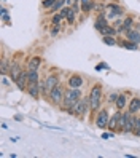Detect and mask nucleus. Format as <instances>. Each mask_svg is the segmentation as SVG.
Masks as SVG:
<instances>
[{
    "instance_id": "obj_8",
    "label": "nucleus",
    "mask_w": 140,
    "mask_h": 158,
    "mask_svg": "<svg viewBox=\"0 0 140 158\" xmlns=\"http://www.w3.org/2000/svg\"><path fill=\"white\" fill-rule=\"evenodd\" d=\"M121 112L123 110H115L113 112V115L110 117V120H108V126H107V129H110V131H118V125H119V118H121Z\"/></svg>"
},
{
    "instance_id": "obj_31",
    "label": "nucleus",
    "mask_w": 140,
    "mask_h": 158,
    "mask_svg": "<svg viewBox=\"0 0 140 158\" xmlns=\"http://www.w3.org/2000/svg\"><path fill=\"white\" fill-rule=\"evenodd\" d=\"M58 32H59V26H54V27H53V31H51V35L56 37V35H58Z\"/></svg>"
},
{
    "instance_id": "obj_27",
    "label": "nucleus",
    "mask_w": 140,
    "mask_h": 158,
    "mask_svg": "<svg viewBox=\"0 0 140 158\" xmlns=\"http://www.w3.org/2000/svg\"><path fill=\"white\" fill-rule=\"evenodd\" d=\"M69 13H70V8L69 6H64V8H61V10H59V15H61L62 19H65V18L69 16Z\"/></svg>"
},
{
    "instance_id": "obj_4",
    "label": "nucleus",
    "mask_w": 140,
    "mask_h": 158,
    "mask_svg": "<svg viewBox=\"0 0 140 158\" xmlns=\"http://www.w3.org/2000/svg\"><path fill=\"white\" fill-rule=\"evenodd\" d=\"M64 96H65V86L62 85V83H59L58 86H54L51 91H50V102L53 106H58L61 107L62 102H64Z\"/></svg>"
},
{
    "instance_id": "obj_9",
    "label": "nucleus",
    "mask_w": 140,
    "mask_h": 158,
    "mask_svg": "<svg viewBox=\"0 0 140 158\" xmlns=\"http://www.w3.org/2000/svg\"><path fill=\"white\" fill-rule=\"evenodd\" d=\"M26 93H27V94H29L32 99H35V101H38V99L42 98V93H40V85H38V83H29V85H27Z\"/></svg>"
},
{
    "instance_id": "obj_32",
    "label": "nucleus",
    "mask_w": 140,
    "mask_h": 158,
    "mask_svg": "<svg viewBox=\"0 0 140 158\" xmlns=\"http://www.w3.org/2000/svg\"><path fill=\"white\" fill-rule=\"evenodd\" d=\"M100 69H108V66H107V64H97L96 70H100Z\"/></svg>"
},
{
    "instance_id": "obj_17",
    "label": "nucleus",
    "mask_w": 140,
    "mask_h": 158,
    "mask_svg": "<svg viewBox=\"0 0 140 158\" xmlns=\"http://www.w3.org/2000/svg\"><path fill=\"white\" fill-rule=\"evenodd\" d=\"M99 32L102 34V35H111V37H115L116 34H118V31L115 29V27L113 26H104V27H102V29H99Z\"/></svg>"
},
{
    "instance_id": "obj_33",
    "label": "nucleus",
    "mask_w": 140,
    "mask_h": 158,
    "mask_svg": "<svg viewBox=\"0 0 140 158\" xmlns=\"http://www.w3.org/2000/svg\"><path fill=\"white\" fill-rule=\"evenodd\" d=\"M2 83H3V86H8V85H10V81L6 80V77H3V78H2Z\"/></svg>"
},
{
    "instance_id": "obj_30",
    "label": "nucleus",
    "mask_w": 140,
    "mask_h": 158,
    "mask_svg": "<svg viewBox=\"0 0 140 158\" xmlns=\"http://www.w3.org/2000/svg\"><path fill=\"white\" fill-rule=\"evenodd\" d=\"M75 16H77V13L70 8V13H69V16H67V23H69V24H73V21H75Z\"/></svg>"
},
{
    "instance_id": "obj_25",
    "label": "nucleus",
    "mask_w": 140,
    "mask_h": 158,
    "mask_svg": "<svg viewBox=\"0 0 140 158\" xmlns=\"http://www.w3.org/2000/svg\"><path fill=\"white\" fill-rule=\"evenodd\" d=\"M67 3V0H58V2L54 3V6L51 8V13H56V11H59L61 8H64V5Z\"/></svg>"
},
{
    "instance_id": "obj_26",
    "label": "nucleus",
    "mask_w": 140,
    "mask_h": 158,
    "mask_svg": "<svg viewBox=\"0 0 140 158\" xmlns=\"http://www.w3.org/2000/svg\"><path fill=\"white\" fill-rule=\"evenodd\" d=\"M118 96H119V93H118V91L110 93V96H108V99H107V104H108V106L115 104V102H116V99H118Z\"/></svg>"
},
{
    "instance_id": "obj_19",
    "label": "nucleus",
    "mask_w": 140,
    "mask_h": 158,
    "mask_svg": "<svg viewBox=\"0 0 140 158\" xmlns=\"http://www.w3.org/2000/svg\"><path fill=\"white\" fill-rule=\"evenodd\" d=\"M108 24V21L105 19V15L104 13H100V16L97 18V19H96V24H94V27H96V29L99 31V29H102V27H104V26H107Z\"/></svg>"
},
{
    "instance_id": "obj_16",
    "label": "nucleus",
    "mask_w": 140,
    "mask_h": 158,
    "mask_svg": "<svg viewBox=\"0 0 140 158\" xmlns=\"http://www.w3.org/2000/svg\"><path fill=\"white\" fill-rule=\"evenodd\" d=\"M107 11H110V13H108V16L115 19L116 16H121V15H123V8H121L119 5L111 3V5H108V6H107Z\"/></svg>"
},
{
    "instance_id": "obj_12",
    "label": "nucleus",
    "mask_w": 140,
    "mask_h": 158,
    "mask_svg": "<svg viewBox=\"0 0 140 158\" xmlns=\"http://www.w3.org/2000/svg\"><path fill=\"white\" fill-rule=\"evenodd\" d=\"M127 110L130 114L137 115L140 112V96H134L129 99V104H127Z\"/></svg>"
},
{
    "instance_id": "obj_11",
    "label": "nucleus",
    "mask_w": 140,
    "mask_h": 158,
    "mask_svg": "<svg viewBox=\"0 0 140 158\" xmlns=\"http://www.w3.org/2000/svg\"><path fill=\"white\" fill-rule=\"evenodd\" d=\"M83 85H85V78L81 75H77V73L70 75L67 80V86H70V88H81Z\"/></svg>"
},
{
    "instance_id": "obj_24",
    "label": "nucleus",
    "mask_w": 140,
    "mask_h": 158,
    "mask_svg": "<svg viewBox=\"0 0 140 158\" xmlns=\"http://www.w3.org/2000/svg\"><path fill=\"white\" fill-rule=\"evenodd\" d=\"M102 40H104V43L108 45V46H115L118 43L116 39H115V37H111V35H104V37H102Z\"/></svg>"
},
{
    "instance_id": "obj_21",
    "label": "nucleus",
    "mask_w": 140,
    "mask_h": 158,
    "mask_svg": "<svg viewBox=\"0 0 140 158\" xmlns=\"http://www.w3.org/2000/svg\"><path fill=\"white\" fill-rule=\"evenodd\" d=\"M121 46H123L124 50H138V43H134V42H130V40H126V42H123V43H119Z\"/></svg>"
},
{
    "instance_id": "obj_20",
    "label": "nucleus",
    "mask_w": 140,
    "mask_h": 158,
    "mask_svg": "<svg viewBox=\"0 0 140 158\" xmlns=\"http://www.w3.org/2000/svg\"><path fill=\"white\" fill-rule=\"evenodd\" d=\"M10 67H11V62H8V59H2V64H0V72L3 73V75H8V72H10Z\"/></svg>"
},
{
    "instance_id": "obj_6",
    "label": "nucleus",
    "mask_w": 140,
    "mask_h": 158,
    "mask_svg": "<svg viewBox=\"0 0 140 158\" xmlns=\"http://www.w3.org/2000/svg\"><path fill=\"white\" fill-rule=\"evenodd\" d=\"M45 85H46V88H48L50 91L54 88V86H58L59 83H61V75L58 72H51V73H48V75H45Z\"/></svg>"
},
{
    "instance_id": "obj_34",
    "label": "nucleus",
    "mask_w": 140,
    "mask_h": 158,
    "mask_svg": "<svg viewBox=\"0 0 140 158\" xmlns=\"http://www.w3.org/2000/svg\"><path fill=\"white\" fill-rule=\"evenodd\" d=\"M3 21H5V23H8V21H10V16H8L6 13L3 15Z\"/></svg>"
},
{
    "instance_id": "obj_36",
    "label": "nucleus",
    "mask_w": 140,
    "mask_h": 158,
    "mask_svg": "<svg viewBox=\"0 0 140 158\" xmlns=\"http://www.w3.org/2000/svg\"><path fill=\"white\" fill-rule=\"evenodd\" d=\"M14 118H16V120H18V122H22V117H21V115H16V117H14Z\"/></svg>"
},
{
    "instance_id": "obj_7",
    "label": "nucleus",
    "mask_w": 140,
    "mask_h": 158,
    "mask_svg": "<svg viewBox=\"0 0 140 158\" xmlns=\"http://www.w3.org/2000/svg\"><path fill=\"white\" fill-rule=\"evenodd\" d=\"M22 66H21V62H18V61H13L11 62V67H10V72H8V77L11 78V81L14 83L18 80V77L21 75V72H22Z\"/></svg>"
},
{
    "instance_id": "obj_3",
    "label": "nucleus",
    "mask_w": 140,
    "mask_h": 158,
    "mask_svg": "<svg viewBox=\"0 0 140 158\" xmlns=\"http://www.w3.org/2000/svg\"><path fill=\"white\" fill-rule=\"evenodd\" d=\"M88 112H91V104H89V96H81L78 102L73 106V117L83 118Z\"/></svg>"
},
{
    "instance_id": "obj_15",
    "label": "nucleus",
    "mask_w": 140,
    "mask_h": 158,
    "mask_svg": "<svg viewBox=\"0 0 140 158\" xmlns=\"http://www.w3.org/2000/svg\"><path fill=\"white\" fill-rule=\"evenodd\" d=\"M124 34H126V40H130L134 43H140V32H138V29H129Z\"/></svg>"
},
{
    "instance_id": "obj_29",
    "label": "nucleus",
    "mask_w": 140,
    "mask_h": 158,
    "mask_svg": "<svg viewBox=\"0 0 140 158\" xmlns=\"http://www.w3.org/2000/svg\"><path fill=\"white\" fill-rule=\"evenodd\" d=\"M58 2V0H43V8H53L54 6V3Z\"/></svg>"
},
{
    "instance_id": "obj_37",
    "label": "nucleus",
    "mask_w": 140,
    "mask_h": 158,
    "mask_svg": "<svg viewBox=\"0 0 140 158\" xmlns=\"http://www.w3.org/2000/svg\"><path fill=\"white\" fill-rule=\"evenodd\" d=\"M73 2H80V0H73Z\"/></svg>"
},
{
    "instance_id": "obj_10",
    "label": "nucleus",
    "mask_w": 140,
    "mask_h": 158,
    "mask_svg": "<svg viewBox=\"0 0 140 158\" xmlns=\"http://www.w3.org/2000/svg\"><path fill=\"white\" fill-rule=\"evenodd\" d=\"M27 73H29V70L24 69V70L21 72V75L18 77V80L14 81V83H16V86L19 88L21 91H26V89H27V85H29V78H27Z\"/></svg>"
},
{
    "instance_id": "obj_18",
    "label": "nucleus",
    "mask_w": 140,
    "mask_h": 158,
    "mask_svg": "<svg viewBox=\"0 0 140 158\" xmlns=\"http://www.w3.org/2000/svg\"><path fill=\"white\" fill-rule=\"evenodd\" d=\"M27 78H29V83H38V81L42 80L38 70H29V73H27Z\"/></svg>"
},
{
    "instance_id": "obj_1",
    "label": "nucleus",
    "mask_w": 140,
    "mask_h": 158,
    "mask_svg": "<svg viewBox=\"0 0 140 158\" xmlns=\"http://www.w3.org/2000/svg\"><path fill=\"white\" fill-rule=\"evenodd\" d=\"M88 96H89L91 112H92V115H96L102 107V102H104V88H102L100 83H94V85H92Z\"/></svg>"
},
{
    "instance_id": "obj_5",
    "label": "nucleus",
    "mask_w": 140,
    "mask_h": 158,
    "mask_svg": "<svg viewBox=\"0 0 140 158\" xmlns=\"http://www.w3.org/2000/svg\"><path fill=\"white\" fill-rule=\"evenodd\" d=\"M108 120H110L108 107H100V110L96 114V118H94V126L99 129H105L108 126Z\"/></svg>"
},
{
    "instance_id": "obj_14",
    "label": "nucleus",
    "mask_w": 140,
    "mask_h": 158,
    "mask_svg": "<svg viewBox=\"0 0 140 158\" xmlns=\"http://www.w3.org/2000/svg\"><path fill=\"white\" fill-rule=\"evenodd\" d=\"M42 58L40 56H32L29 59V62H27V70H38L40 66H42Z\"/></svg>"
},
{
    "instance_id": "obj_35",
    "label": "nucleus",
    "mask_w": 140,
    "mask_h": 158,
    "mask_svg": "<svg viewBox=\"0 0 140 158\" xmlns=\"http://www.w3.org/2000/svg\"><path fill=\"white\" fill-rule=\"evenodd\" d=\"M81 5H86V3H91V0H80Z\"/></svg>"
},
{
    "instance_id": "obj_2",
    "label": "nucleus",
    "mask_w": 140,
    "mask_h": 158,
    "mask_svg": "<svg viewBox=\"0 0 140 158\" xmlns=\"http://www.w3.org/2000/svg\"><path fill=\"white\" fill-rule=\"evenodd\" d=\"M83 96L81 93V88H70L67 86L65 88V96H64V102L61 106V110H65V109H73V106L78 102V99Z\"/></svg>"
},
{
    "instance_id": "obj_28",
    "label": "nucleus",
    "mask_w": 140,
    "mask_h": 158,
    "mask_svg": "<svg viewBox=\"0 0 140 158\" xmlns=\"http://www.w3.org/2000/svg\"><path fill=\"white\" fill-rule=\"evenodd\" d=\"M61 21H62V18H61L59 13H56V15L53 16V19H51V23H53L54 26H61Z\"/></svg>"
},
{
    "instance_id": "obj_22",
    "label": "nucleus",
    "mask_w": 140,
    "mask_h": 158,
    "mask_svg": "<svg viewBox=\"0 0 140 158\" xmlns=\"http://www.w3.org/2000/svg\"><path fill=\"white\" fill-rule=\"evenodd\" d=\"M132 24H134V19L130 16H127L126 19L123 21V32H126V31H129V29H132Z\"/></svg>"
},
{
    "instance_id": "obj_23",
    "label": "nucleus",
    "mask_w": 140,
    "mask_h": 158,
    "mask_svg": "<svg viewBox=\"0 0 140 158\" xmlns=\"http://www.w3.org/2000/svg\"><path fill=\"white\" fill-rule=\"evenodd\" d=\"M132 134H134L135 137H140V115H138V114L135 115V125H134Z\"/></svg>"
},
{
    "instance_id": "obj_13",
    "label": "nucleus",
    "mask_w": 140,
    "mask_h": 158,
    "mask_svg": "<svg viewBox=\"0 0 140 158\" xmlns=\"http://www.w3.org/2000/svg\"><path fill=\"white\" fill-rule=\"evenodd\" d=\"M127 104H129L127 94H124V93H119V96H118V99H116V102H115V107H116L118 110H124V109L127 107Z\"/></svg>"
}]
</instances>
